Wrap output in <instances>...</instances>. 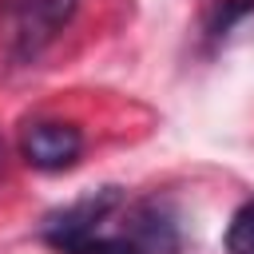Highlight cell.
Masks as SVG:
<instances>
[{"label": "cell", "mask_w": 254, "mask_h": 254, "mask_svg": "<svg viewBox=\"0 0 254 254\" xmlns=\"http://www.w3.org/2000/svg\"><path fill=\"white\" fill-rule=\"evenodd\" d=\"M0 171H4V143H0Z\"/></svg>", "instance_id": "cell-5"}, {"label": "cell", "mask_w": 254, "mask_h": 254, "mask_svg": "<svg viewBox=\"0 0 254 254\" xmlns=\"http://www.w3.org/2000/svg\"><path fill=\"white\" fill-rule=\"evenodd\" d=\"M44 242L60 254H175V214L155 202H127L119 187H103L44 218Z\"/></svg>", "instance_id": "cell-1"}, {"label": "cell", "mask_w": 254, "mask_h": 254, "mask_svg": "<svg viewBox=\"0 0 254 254\" xmlns=\"http://www.w3.org/2000/svg\"><path fill=\"white\" fill-rule=\"evenodd\" d=\"M222 246H226V254H254V198H246L230 214L226 234H222Z\"/></svg>", "instance_id": "cell-4"}, {"label": "cell", "mask_w": 254, "mask_h": 254, "mask_svg": "<svg viewBox=\"0 0 254 254\" xmlns=\"http://www.w3.org/2000/svg\"><path fill=\"white\" fill-rule=\"evenodd\" d=\"M20 155L36 171H48V175L67 171L83 155V131L64 119H36L20 131Z\"/></svg>", "instance_id": "cell-3"}, {"label": "cell", "mask_w": 254, "mask_h": 254, "mask_svg": "<svg viewBox=\"0 0 254 254\" xmlns=\"http://www.w3.org/2000/svg\"><path fill=\"white\" fill-rule=\"evenodd\" d=\"M79 0H0V36L16 60H36L75 16Z\"/></svg>", "instance_id": "cell-2"}]
</instances>
